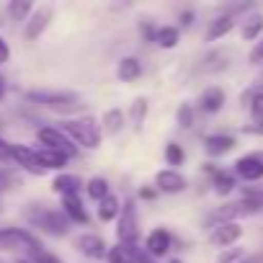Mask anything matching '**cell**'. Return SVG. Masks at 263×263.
Masks as SVG:
<instances>
[{
  "mask_svg": "<svg viewBox=\"0 0 263 263\" xmlns=\"http://www.w3.org/2000/svg\"><path fill=\"white\" fill-rule=\"evenodd\" d=\"M62 132L80 147L85 150H96L101 145V126L93 116H80V119H70L62 124Z\"/></svg>",
  "mask_w": 263,
  "mask_h": 263,
  "instance_id": "6da1fadb",
  "label": "cell"
},
{
  "mask_svg": "<svg viewBox=\"0 0 263 263\" xmlns=\"http://www.w3.org/2000/svg\"><path fill=\"white\" fill-rule=\"evenodd\" d=\"M24 217L29 219V224L39 227L42 232H49V235H67L70 232V219L65 212H57V209H47V206H29L24 212Z\"/></svg>",
  "mask_w": 263,
  "mask_h": 263,
  "instance_id": "7a4b0ae2",
  "label": "cell"
},
{
  "mask_svg": "<svg viewBox=\"0 0 263 263\" xmlns=\"http://www.w3.org/2000/svg\"><path fill=\"white\" fill-rule=\"evenodd\" d=\"M26 101H31L36 106H47V108L60 111V114H72L83 106L80 96L72 90H29Z\"/></svg>",
  "mask_w": 263,
  "mask_h": 263,
  "instance_id": "3957f363",
  "label": "cell"
},
{
  "mask_svg": "<svg viewBox=\"0 0 263 263\" xmlns=\"http://www.w3.org/2000/svg\"><path fill=\"white\" fill-rule=\"evenodd\" d=\"M0 248L3 250H26L29 255H34L36 250H42V242L36 235H31L24 227H3L0 230Z\"/></svg>",
  "mask_w": 263,
  "mask_h": 263,
  "instance_id": "277c9868",
  "label": "cell"
},
{
  "mask_svg": "<svg viewBox=\"0 0 263 263\" xmlns=\"http://www.w3.org/2000/svg\"><path fill=\"white\" fill-rule=\"evenodd\" d=\"M116 237L121 245H132L137 248V240H140V222H137V206L135 201H124L121 206V219H119V227H116Z\"/></svg>",
  "mask_w": 263,
  "mask_h": 263,
  "instance_id": "5b68a950",
  "label": "cell"
},
{
  "mask_svg": "<svg viewBox=\"0 0 263 263\" xmlns=\"http://www.w3.org/2000/svg\"><path fill=\"white\" fill-rule=\"evenodd\" d=\"M260 209H263V204H258V201H253V199H242V201L224 204V206L214 209L212 217H209V222L224 224V222H235V219H240V217H250V214H255V212H260Z\"/></svg>",
  "mask_w": 263,
  "mask_h": 263,
  "instance_id": "8992f818",
  "label": "cell"
},
{
  "mask_svg": "<svg viewBox=\"0 0 263 263\" xmlns=\"http://www.w3.org/2000/svg\"><path fill=\"white\" fill-rule=\"evenodd\" d=\"M36 140L47 147V150H57V153H65L67 158H72L75 153H78V145L65 135L62 129H57V126H42L39 132H36Z\"/></svg>",
  "mask_w": 263,
  "mask_h": 263,
  "instance_id": "52a82bcc",
  "label": "cell"
},
{
  "mask_svg": "<svg viewBox=\"0 0 263 263\" xmlns=\"http://www.w3.org/2000/svg\"><path fill=\"white\" fill-rule=\"evenodd\" d=\"M52 16H54V11L49 8V6H42V8H36L31 16H29V21H26V29H24V36L29 39V42H34V39H39L44 31H47V26H49V21H52Z\"/></svg>",
  "mask_w": 263,
  "mask_h": 263,
  "instance_id": "ba28073f",
  "label": "cell"
},
{
  "mask_svg": "<svg viewBox=\"0 0 263 263\" xmlns=\"http://www.w3.org/2000/svg\"><path fill=\"white\" fill-rule=\"evenodd\" d=\"M75 248H78L85 258H93V260L108 255V245H106V240H103L101 235H93V232L80 235V237L75 240Z\"/></svg>",
  "mask_w": 263,
  "mask_h": 263,
  "instance_id": "9c48e42d",
  "label": "cell"
},
{
  "mask_svg": "<svg viewBox=\"0 0 263 263\" xmlns=\"http://www.w3.org/2000/svg\"><path fill=\"white\" fill-rule=\"evenodd\" d=\"M235 173L242 181H250V183L260 181L263 178V158L260 155H245V158H240L235 163Z\"/></svg>",
  "mask_w": 263,
  "mask_h": 263,
  "instance_id": "30bf717a",
  "label": "cell"
},
{
  "mask_svg": "<svg viewBox=\"0 0 263 263\" xmlns=\"http://www.w3.org/2000/svg\"><path fill=\"white\" fill-rule=\"evenodd\" d=\"M240 235H242V227H240L237 222H224V224H217V227H214L209 242H212L214 248H230L232 242L240 240Z\"/></svg>",
  "mask_w": 263,
  "mask_h": 263,
  "instance_id": "8fae6325",
  "label": "cell"
},
{
  "mask_svg": "<svg viewBox=\"0 0 263 263\" xmlns=\"http://www.w3.org/2000/svg\"><path fill=\"white\" fill-rule=\"evenodd\" d=\"M171 245H173V237H171V232H168V230H163V227L153 230V232L147 235V240H145V250H147L153 258L165 255V253L171 250Z\"/></svg>",
  "mask_w": 263,
  "mask_h": 263,
  "instance_id": "7c38bea8",
  "label": "cell"
},
{
  "mask_svg": "<svg viewBox=\"0 0 263 263\" xmlns=\"http://www.w3.org/2000/svg\"><path fill=\"white\" fill-rule=\"evenodd\" d=\"M13 160L21 168H26L29 173H34V176H42L44 173V168H42V163L36 158V150H31L26 145H13Z\"/></svg>",
  "mask_w": 263,
  "mask_h": 263,
  "instance_id": "4fadbf2b",
  "label": "cell"
},
{
  "mask_svg": "<svg viewBox=\"0 0 263 263\" xmlns=\"http://www.w3.org/2000/svg\"><path fill=\"white\" fill-rule=\"evenodd\" d=\"M155 186H158V191H163V194H181V191L186 189V178H183L178 171H160V173L155 176Z\"/></svg>",
  "mask_w": 263,
  "mask_h": 263,
  "instance_id": "5bb4252c",
  "label": "cell"
},
{
  "mask_svg": "<svg viewBox=\"0 0 263 263\" xmlns=\"http://www.w3.org/2000/svg\"><path fill=\"white\" fill-rule=\"evenodd\" d=\"M232 147H235V137H232V135H209V137L204 140V150H206V155H212V158H219V155L230 153Z\"/></svg>",
  "mask_w": 263,
  "mask_h": 263,
  "instance_id": "9a60e30c",
  "label": "cell"
},
{
  "mask_svg": "<svg viewBox=\"0 0 263 263\" xmlns=\"http://www.w3.org/2000/svg\"><path fill=\"white\" fill-rule=\"evenodd\" d=\"M62 212L67 214L70 222H78V224H88V212L80 201V196H62Z\"/></svg>",
  "mask_w": 263,
  "mask_h": 263,
  "instance_id": "2e32d148",
  "label": "cell"
},
{
  "mask_svg": "<svg viewBox=\"0 0 263 263\" xmlns=\"http://www.w3.org/2000/svg\"><path fill=\"white\" fill-rule=\"evenodd\" d=\"M36 158H39V163H42V168H44V171H62V168L67 165V160H70L65 153L47 150V147L36 150Z\"/></svg>",
  "mask_w": 263,
  "mask_h": 263,
  "instance_id": "e0dca14e",
  "label": "cell"
},
{
  "mask_svg": "<svg viewBox=\"0 0 263 263\" xmlns=\"http://www.w3.org/2000/svg\"><path fill=\"white\" fill-rule=\"evenodd\" d=\"M80 186H83V181L78 176H72V173H62V176H57L52 181V189L57 194H62V196H78L80 194Z\"/></svg>",
  "mask_w": 263,
  "mask_h": 263,
  "instance_id": "ac0fdd59",
  "label": "cell"
},
{
  "mask_svg": "<svg viewBox=\"0 0 263 263\" xmlns=\"http://www.w3.org/2000/svg\"><path fill=\"white\" fill-rule=\"evenodd\" d=\"M116 75H119L121 83H135V80L142 75V65H140V60H137V57H124V60L119 62Z\"/></svg>",
  "mask_w": 263,
  "mask_h": 263,
  "instance_id": "d6986e66",
  "label": "cell"
},
{
  "mask_svg": "<svg viewBox=\"0 0 263 263\" xmlns=\"http://www.w3.org/2000/svg\"><path fill=\"white\" fill-rule=\"evenodd\" d=\"M222 103H224L222 88H206V90L201 93V98H199V106H201V111H206V114H217V111L222 108Z\"/></svg>",
  "mask_w": 263,
  "mask_h": 263,
  "instance_id": "ffe728a7",
  "label": "cell"
},
{
  "mask_svg": "<svg viewBox=\"0 0 263 263\" xmlns=\"http://www.w3.org/2000/svg\"><path fill=\"white\" fill-rule=\"evenodd\" d=\"M227 57H230V52H222V49H217V52H209L206 57H204V62H201V72H222L224 67H230V62H227Z\"/></svg>",
  "mask_w": 263,
  "mask_h": 263,
  "instance_id": "44dd1931",
  "label": "cell"
},
{
  "mask_svg": "<svg viewBox=\"0 0 263 263\" xmlns=\"http://www.w3.org/2000/svg\"><path fill=\"white\" fill-rule=\"evenodd\" d=\"M108 263H137V248H132V245H114L108 248Z\"/></svg>",
  "mask_w": 263,
  "mask_h": 263,
  "instance_id": "7402d4cb",
  "label": "cell"
},
{
  "mask_svg": "<svg viewBox=\"0 0 263 263\" xmlns=\"http://www.w3.org/2000/svg\"><path fill=\"white\" fill-rule=\"evenodd\" d=\"M250 103V116H253V121L258 124L255 129L258 132H263V90L258 93V90H253V93H248V96H242V103Z\"/></svg>",
  "mask_w": 263,
  "mask_h": 263,
  "instance_id": "603a6c76",
  "label": "cell"
},
{
  "mask_svg": "<svg viewBox=\"0 0 263 263\" xmlns=\"http://www.w3.org/2000/svg\"><path fill=\"white\" fill-rule=\"evenodd\" d=\"M121 126H124V114H121V108H108V111L103 114V132H106V135H119Z\"/></svg>",
  "mask_w": 263,
  "mask_h": 263,
  "instance_id": "cb8c5ba5",
  "label": "cell"
},
{
  "mask_svg": "<svg viewBox=\"0 0 263 263\" xmlns=\"http://www.w3.org/2000/svg\"><path fill=\"white\" fill-rule=\"evenodd\" d=\"M232 26H235V21H232V16H219V18H214L212 24H209V31H206V36L214 42V39H222L224 34H230L232 31Z\"/></svg>",
  "mask_w": 263,
  "mask_h": 263,
  "instance_id": "d4e9b609",
  "label": "cell"
},
{
  "mask_svg": "<svg viewBox=\"0 0 263 263\" xmlns=\"http://www.w3.org/2000/svg\"><path fill=\"white\" fill-rule=\"evenodd\" d=\"M119 212H121V201H119L116 196H106V199L98 204V219H101V222H111Z\"/></svg>",
  "mask_w": 263,
  "mask_h": 263,
  "instance_id": "484cf974",
  "label": "cell"
},
{
  "mask_svg": "<svg viewBox=\"0 0 263 263\" xmlns=\"http://www.w3.org/2000/svg\"><path fill=\"white\" fill-rule=\"evenodd\" d=\"M155 44L163 47V49H173V47L178 44V29H173V26H163V29H158Z\"/></svg>",
  "mask_w": 263,
  "mask_h": 263,
  "instance_id": "4316f807",
  "label": "cell"
},
{
  "mask_svg": "<svg viewBox=\"0 0 263 263\" xmlns=\"http://www.w3.org/2000/svg\"><path fill=\"white\" fill-rule=\"evenodd\" d=\"M209 171H212V178H214V189H217V194H230V191L235 189V178H232L230 173L217 171V168H209Z\"/></svg>",
  "mask_w": 263,
  "mask_h": 263,
  "instance_id": "83f0119b",
  "label": "cell"
},
{
  "mask_svg": "<svg viewBox=\"0 0 263 263\" xmlns=\"http://www.w3.org/2000/svg\"><path fill=\"white\" fill-rule=\"evenodd\" d=\"M88 196L101 204L106 196H111V194H108V181H106V178H90V181H88Z\"/></svg>",
  "mask_w": 263,
  "mask_h": 263,
  "instance_id": "f1b7e54d",
  "label": "cell"
},
{
  "mask_svg": "<svg viewBox=\"0 0 263 263\" xmlns=\"http://www.w3.org/2000/svg\"><path fill=\"white\" fill-rule=\"evenodd\" d=\"M260 31H263V18H260V16H253V18H250V21L242 26V39H248V42H255Z\"/></svg>",
  "mask_w": 263,
  "mask_h": 263,
  "instance_id": "f546056e",
  "label": "cell"
},
{
  "mask_svg": "<svg viewBox=\"0 0 263 263\" xmlns=\"http://www.w3.org/2000/svg\"><path fill=\"white\" fill-rule=\"evenodd\" d=\"M183 158H186V153H183V147H181L178 142H171V145L165 147V160H168V165H181Z\"/></svg>",
  "mask_w": 263,
  "mask_h": 263,
  "instance_id": "4dcf8cb0",
  "label": "cell"
},
{
  "mask_svg": "<svg viewBox=\"0 0 263 263\" xmlns=\"http://www.w3.org/2000/svg\"><path fill=\"white\" fill-rule=\"evenodd\" d=\"M8 13H11L16 21H24L29 13H34V6H31V3H11V6H8Z\"/></svg>",
  "mask_w": 263,
  "mask_h": 263,
  "instance_id": "1f68e13d",
  "label": "cell"
},
{
  "mask_svg": "<svg viewBox=\"0 0 263 263\" xmlns=\"http://www.w3.org/2000/svg\"><path fill=\"white\" fill-rule=\"evenodd\" d=\"M145 116H147V101L140 98V101L132 103V119H135V124L140 126V124L145 121Z\"/></svg>",
  "mask_w": 263,
  "mask_h": 263,
  "instance_id": "d6a6232c",
  "label": "cell"
},
{
  "mask_svg": "<svg viewBox=\"0 0 263 263\" xmlns=\"http://www.w3.org/2000/svg\"><path fill=\"white\" fill-rule=\"evenodd\" d=\"M178 124L181 126H194V111H191V106L189 103H181V108H178Z\"/></svg>",
  "mask_w": 263,
  "mask_h": 263,
  "instance_id": "836d02e7",
  "label": "cell"
},
{
  "mask_svg": "<svg viewBox=\"0 0 263 263\" xmlns=\"http://www.w3.org/2000/svg\"><path fill=\"white\" fill-rule=\"evenodd\" d=\"M29 260H31V263H62V260H60L57 255H52V253H47L44 248H42V250H36V253H34V255H31Z\"/></svg>",
  "mask_w": 263,
  "mask_h": 263,
  "instance_id": "e575fe53",
  "label": "cell"
},
{
  "mask_svg": "<svg viewBox=\"0 0 263 263\" xmlns=\"http://www.w3.org/2000/svg\"><path fill=\"white\" fill-rule=\"evenodd\" d=\"M13 183H16L13 173H11L8 168H3V165H0V191H8Z\"/></svg>",
  "mask_w": 263,
  "mask_h": 263,
  "instance_id": "d590c367",
  "label": "cell"
},
{
  "mask_svg": "<svg viewBox=\"0 0 263 263\" xmlns=\"http://www.w3.org/2000/svg\"><path fill=\"white\" fill-rule=\"evenodd\" d=\"M237 258H242V250H237V248H232V250H224V253H219V258H217V263H235Z\"/></svg>",
  "mask_w": 263,
  "mask_h": 263,
  "instance_id": "8d00e7d4",
  "label": "cell"
},
{
  "mask_svg": "<svg viewBox=\"0 0 263 263\" xmlns=\"http://www.w3.org/2000/svg\"><path fill=\"white\" fill-rule=\"evenodd\" d=\"M8 160H13V145L0 137V163H8Z\"/></svg>",
  "mask_w": 263,
  "mask_h": 263,
  "instance_id": "74e56055",
  "label": "cell"
},
{
  "mask_svg": "<svg viewBox=\"0 0 263 263\" xmlns=\"http://www.w3.org/2000/svg\"><path fill=\"white\" fill-rule=\"evenodd\" d=\"M245 199H253V201L263 204V186H248L245 189Z\"/></svg>",
  "mask_w": 263,
  "mask_h": 263,
  "instance_id": "f35d334b",
  "label": "cell"
},
{
  "mask_svg": "<svg viewBox=\"0 0 263 263\" xmlns=\"http://www.w3.org/2000/svg\"><path fill=\"white\" fill-rule=\"evenodd\" d=\"M8 60H11V47L3 36H0V65H6Z\"/></svg>",
  "mask_w": 263,
  "mask_h": 263,
  "instance_id": "ab89813d",
  "label": "cell"
},
{
  "mask_svg": "<svg viewBox=\"0 0 263 263\" xmlns=\"http://www.w3.org/2000/svg\"><path fill=\"white\" fill-rule=\"evenodd\" d=\"M250 62H255V65H258V62H263V42H258V44H255V49L250 52Z\"/></svg>",
  "mask_w": 263,
  "mask_h": 263,
  "instance_id": "60d3db41",
  "label": "cell"
},
{
  "mask_svg": "<svg viewBox=\"0 0 263 263\" xmlns=\"http://www.w3.org/2000/svg\"><path fill=\"white\" fill-rule=\"evenodd\" d=\"M137 263H155V258L147 250H137Z\"/></svg>",
  "mask_w": 263,
  "mask_h": 263,
  "instance_id": "b9f144b4",
  "label": "cell"
},
{
  "mask_svg": "<svg viewBox=\"0 0 263 263\" xmlns=\"http://www.w3.org/2000/svg\"><path fill=\"white\" fill-rule=\"evenodd\" d=\"M181 24H183V26H191V24H194V13H191V11L181 13Z\"/></svg>",
  "mask_w": 263,
  "mask_h": 263,
  "instance_id": "7bdbcfd3",
  "label": "cell"
},
{
  "mask_svg": "<svg viewBox=\"0 0 263 263\" xmlns=\"http://www.w3.org/2000/svg\"><path fill=\"white\" fill-rule=\"evenodd\" d=\"M240 263H263V258H258V255H253V258H248V260H240Z\"/></svg>",
  "mask_w": 263,
  "mask_h": 263,
  "instance_id": "ee69618b",
  "label": "cell"
},
{
  "mask_svg": "<svg viewBox=\"0 0 263 263\" xmlns=\"http://www.w3.org/2000/svg\"><path fill=\"white\" fill-rule=\"evenodd\" d=\"M0 96H3V75H0Z\"/></svg>",
  "mask_w": 263,
  "mask_h": 263,
  "instance_id": "f6af8a7d",
  "label": "cell"
},
{
  "mask_svg": "<svg viewBox=\"0 0 263 263\" xmlns=\"http://www.w3.org/2000/svg\"><path fill=\"white\" fill-rule=\"evenodd\" d=\"M16 263H31V260H26V258H21V260H16Z\"/></svg>",
  "mask_w": 263,
  "mask_h": 263,
  "instance_id": "bcb514c9",
  "label": "cell"
},
{
  "mask_svg": "<svg viewBox=\"0 0 263 263\" xmlns=\"http://www.w3.org/2000/svg\"><path fill=\"white\" fill-rule=\"evenodd\" d=\"M168 263H183V260H178V258H173V260H168Z\"/></svg>",
  "mask_w": 263,
  "mask_h": 263,
  "instance_id": "7dc6e473",
  "label": "cell"
}]
</instances>
